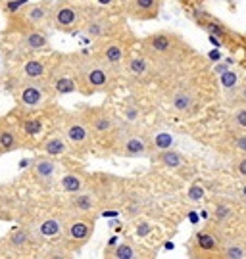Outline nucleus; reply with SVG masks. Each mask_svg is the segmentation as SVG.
<instances>
[{"mask_svg":"<svg viewBox=\"0 0 246 259\" xmlns=\"http://www.w3.org/2000/svg\"><path fill=\"white\" fill-rule=\"evenodd\" d=\"M94 2H98L100 6H112V4L116 2V0H94Z\"/></svg>","mask_w":246,"mask_h":259,"instance_id":"nucleus-41","label":"nucleus"},{"mask_svg":"<svg viewBox=\"0 0 246 259\" xmlns=\"http://www.w3.org/2000/svg\"><path fill=\"white\" fill-rule=\"evenodd\" d=\"M238 100L246 104V84H242V87L238 89Z\"/></svg>","mask_w":246,"mask_h":259,"instance_id":"nucleus-40","label":"nucleus"},{"mask_svg":"<svg viewBox=\"0 0 246 259\" xmlns=\"http://www.w3.org/2000/svg\"><path fill=\"white\" fill-rule=\"evenodd\" d=\"M229 121H231V127L235 131H246V104L233 111Z\"/></svg>","mask_w":246,"mask_h":259,"instance_id":"nucleus-29","label":"nucleus"},{"mask_svg":"<svg viewBox=\"0 0 246 259\" xmlns=\"http://www.w3.org/2000/svg\"><path fill=\"white\" fill-rule=\"evenodd\" d=\"M112 87V67L102 64L100 60H85L77 71V89L83 94H94L110 91Z\"/></svg>","mask_w":246,"mask_h":259,"instance_id":"nucleus-1","label":"nucleus"},{"mask_svg":"<svg viewBox=\"0 0 246 259\" xmlns=\"http://www.w3.org/2000/svg\"><path fill=\"white\" fill-rule=\"evenodd\" d=\"M64 229H65V225L62 219H58V217H46L45 221L39 223L37 232H39L41 238H54L58 234H62Z\"/></svg>","mask_w":246,"mask_h":259,"instance_id":"nucleus-19","label":"nucleus"},{"mask_svg":"<svg viewBox=\"0 0 246 259\" xmlns=\"http://www.w3.org/2000/svg\"><path fill=\"white\" fill-rule=\"evenodd\" d=\"M118 150L121 156L125 157H146L148 156V142L146 139L137 133V131H131V133H125L118 144Z\"/></svg>","mask_w":246,"mask_h":259,"instance_id":"nucleus-5","label":"nucleus"},{"mask_svg":"<svg viewBox=\"0 0 246 259\" xmlns=\"http://www.w3.org/2000/svg\"><path fill=\"white\" fill-rule=\"evenodd\" d=\"M85 119H87L91 133H94V135H110L116 131V119L106 110H91Z\"/></svg>","mask_w":246,"mask_h":259,"instance_id":"nucleus-8","label":"nucleus"},{"mask_svg":"<svg viewBox=\"0 0 246 259\" xmlns=\"http://www.w3.org/2000/svg\"><path fill=\"white\" fill-rule=\"evenodd\" d=\"M98 60L112 69H118L125 60V50L116 40H104L98 48Z\"/></svg>","mask_w":246,"mask_h":259,"instance_id":"nucleus-11","label":"nucleus"},{"mask_svg":"<svg viewBox=\"0 0 246 259\" xmlns=\"http://www.w3.org/2000/svg\"><path fill=\"white\" fill-rule=\"evenodd\" d=\"M33 169H35V175L39 177L41 181H50V179L54 177L58 165H56L54 159H50V156H41L35 159Z\"/></svg>","mask_w":246,"mask_h":259,"instance_id":"nucleus-20","label":"nucleus"},{"mask_svg":"<svg viewBox=\"0 0 246 259\" xmlns=\"http://www.w3.org/2000/svg\"><path fill=\"white\" fill-rule=\"evenodd\" d=\"M233 150L238 156H246V131H237L233 137Z\"/></svg>","mask_w":246,"mask_h":259,"instance_id":"nucleus-31","label":"nucleus"},{"mask_svg":"<svg viewBox=\"0 0 246 259\" xmlns=\"http://www.w3.org/2000/svg\"><path fill=\"white\" fill-rule=\"evenodd\" d=\"M18 146V139H16V133L6 127V125H2L0 127V150L2 152H10V150H14Z\"/></svg>","mask_w":246,"mask_h":259,"instance_id":"nucleus-26","label":"nucleus"},{"mask_svg":"<svg viewBox=\"0 0 246 259\" xmlns=\"http://www.w3.org/2000/svg\"><path fill=\"white\" fill-rule=\"evenodd\" d=\"M221 250H223V244L214 232L202 231L194 236V242H192V253L194 255H204V257L221 255Z\"/></svg>","mask_w":246,"mask_h":259,"instance_id":"nucleus-7","label":"nucleus"},{"mask_svg":"<svg viewBox=\"0 0 246 259\" xmlns=\"http://www.w3.org/2000/svg\"><path fill=\"white\" fill-rule=\"evenodd\" d=\"M125 69H127L129 77H133V79H145L146 75L150 73V64H148V60H146L145 56H131L127 58V62H125Z\"/></svg>","mask_w":246,"mask_h":259,"instance_id":"nucleus-16","label":"nucleus"},{"mask_svg":"<svg viewBox=\"0 0 246 259\" xmlns=\"http://www.w3.org/2000/svg\"><path fill=\"white\" fill-rule=\"evenodd\" d=\"M187 198L191 200V202H200L202 198H204V188L200 185H192L189 188V192H187Z\"/></svg>","mask_w":246,"mask_h":259,"instance_id":"nucleus-35","label":"nucleus"},{"mask_svg":"<svg viewBox=\"0 0 246 259\" xmlns=\"http://www.w3.org/2000/svg\"><path fill=\"white\" fill-rule=\"evenodd\" d=\"M52 93L54 89L45 83H39V79H27L25 83L19 84V102L25 108L37 110L52 98Z\"/></svg>","mask_w":246,"mask_h":259,"instance_id":"nucleus-3","label":"nucleus"},{"mask_svg":"<svg viewBox=\"0 0 246 259\" xmlns=\"http://www.w3.org/2000/svg\"><path fill=\"white\" fill-rule=\"evenodd\" d=\"M92 12H94L92 16H87L83 19V33L91 38H104L112 31V21L100 10H92Z\"/></svg>","mask_w":246,"mask_h":259,"instance_id":"nucleus-6","label":"nucleus"},{"mask_svg":"<svg viewBox=\"0 0 246 259\" xmlns=\"http://www.w3.org/2000/svg\"><path fill=\"white\" fill-rule=\"evenodd\" d=\"M196 106V100H194V94L189 91V89H177L171 98H169V108L179 113V115H187L191 113Z\"/></svg>","mask_w":246,"mask_h":259,"instance_id":"nucleus-14","label":"nucleus"},{"mask_svg":"<svg viewBox=\"0 0 246 259\" xmlns=\"http://www.w3.org/2000/svg\"><path fill=\"white\" fill-rule=\"evenodd\" d=\"M23 133L29 135V137H37L43 133V121L37 119V117H29V119L23 121Z\"/></svg>","mask_w":246,"mask_h":259,"instance_id":"nucleus-30","label":"nucleus"},{"mask_svg":"<svg viewBox=\"0 0 246 259\" xmlns=\"http://www.w3.org/2000/svg\"><path fill=\"white\" fill-rule=\"evenodd\" d=\"M64 232L72 242L85 244V242H89V238L94 232V223L91 219H85V217H77V219H72L65 225Z\"/></svg>","mask_w":246,"mask_h":259,"instance_id":"nucleus-10","label":"nucleus"},{"mask_svg":"<svg viewBox=\"0 0 246 259\" xmlns=\"http://www.w3.org/2000/svg\"><path fill=\"white\" fill-rule=\"evenodd\" d=\"M137 117H138V110H135V108H127V110H125V119L135 121Z\"/></svg>","mask_w":246,"mask_h":259,"instance_id":"nucleus-39","label":"nucleus"},{"mask_svg":"<svg viewBox=\"0 0 246 259\" xmlns=\"http://www.w3.org/2000/svg\"><path fill=\"white\" fill-rule=\"evenodd\" d=\"M143 47L152 56H165L175 47V38L173 35H167V33H156V35L145 38Z\"/></svg>","mask_w":246,"mask_h":259,"instance_id":"nucleus-13","label":"nucleus"},{"mask_svg":"<svg viewBox=\"0 0 246 259\" xmlns=\"http://www.w3.org/2000/svg\"><path fill=\"white\" fill-rule=\"evenodd\" d=\"M46 75V65L43 60H27L23 64V77L25 79H43Z\"/></svg>","mask_w":246,"mask_h":259,"instance_id":"nucleus-24","label":"nucleus"},{"mask_svg":"<svg viewBox=\"0 0 246 259\" xmlns=\"http://www.w3.org/2000/svg\"><path fill=\"white\" fill-rule=\"evenodd\" d=\"M8 244L10 248H14L16 251H23L31 246V234L25 229H12L8 236Z\"/></svg>","mask_w":246,"mask_h":259,"instance_id":"nucleus-23","label":"nucleus"},{"mask_svg":"<svg viewBox=\"0 0 246 259\" xmlns=\"http://www.w3.org/2000/svg\"><path fill=\"white\" fill-rule=\"evenodd\" d=\"M67 148H69V144H67L64 135H52V137H48L43 142V152L50 157L64 156L65 152H67Z\"/></svg>","mask_w":246,"mask_h":259,"instance_id":"nucleus-18","label":"nucleus"},{"mask_svg":"<svg viewBox=\"0 0 246 259\" xmlns=\"http://www.w3.org/2000/svg\"><path fill=\"white\" fill-rule=\"evenodd\" d=\"M60 188L67 194L81 192V190H85V179L81 175H77V173H65L60 179Z\"/></svg>","mask_w":246,"mask_h":259,"instance_id":"nucleus-22","label":"nucleus"},{"mask_svg":"<svg viewBox=\"0 0 246 259\" xmlns=\"http://www.w3.org/2000/svg\"><path fill=\"white\" fill-rule=\"evenodd\" d=\"M233 215V207L229 204H216V209H214V217L218 221H227Z\"/></svg>","mask_w":246,"mask_h":259,"instance_id":"nucleus-32","label":"nucleus"},{"mask_svg":"<svg viewBox=\"0 0 246 259\" xmlns=\"http://www.w3.org/2000/svg\"><path fill=\"white\" fill-rule=\"evenodd\" d=\"M156 159H158L160 165H164L165 169H179V167L185 165V156H183L181 152L171 150V148L160 150V154H158Z\"/></svg>","mask_w":246,"mask_h":259,"instance_id":"nucleus-21","label":"nucleus"},{"mask_svg":"<svg viewBox=\"0 0 246 259\" xmlns=\"http://www.w3.org/2000/svg\"><path fill=\"white\" fill-rule=\"evenodd\" d=\"M25 2H27V0H10L8 4H6V10H8V12H18L19 6L25 4Z\"/></svg>","mask_w":246,"mask_h":259,"instance_id":"nucleus-38","label":"nucleus"},{"mask_svg":"<svg viewBox=\"0 0 246 259\" xmlns=\"http://www.w3.org/2000/svg\"><path fill=\"white\" fill-rule=\"evenodd\" d=\"M50 12H52V4L50 2H35L23 10V19L29 27H39L41 23H45L46 19H50Z\"/></svg>","mask_w":246,"mask_h":259,"instance_id":"nucleus-12","label":"nucleus"},{"mask_svg":"<svg viewBox=\"0 0 246 259\" xmlns=\"http://www.w3.org/2000/svg\"><path fill=\"white\" fill-rule=\"evenodd\" d=\"M221 257H233V259L246 257V246L240 244V242H227V244H223Z\"/></svg>","mask_w":246,"mask_h":259,"instance_id":"nucleus-28","label":"nucleus"},{"mask_svg":"<svg viewBox=\"0 0 246 259\" xmlns=\"http://www.w3.org/2000/svg\"><path fill=\"white\" fill-rule=\"evenodd\" d=\"M64 137L69 144V148L79 150V152H85L91 144V129L87 125V121L83 117H67L64 125Z\"/></svg>","mask_w":246,"mask_h":259,"instance_id":"nucleus-4","label":"nucleus"},{"mask_svg":"<svg viewBox=\"0 0 246 259\" xmlns=\"http://www.w3.org/2000/svg\"><path fill=\"white\" fill-rule=\"evenodd\" d=\"M69 207L77 213H89L96 207V198H94L91 192H85V190L75 192V194L69 198Z\"/></svg>","mask_w":246,"mask_h":259,"instance_id":"nucleus-17","label":"nucleus"},{"mask_svg":"<svg viewBox=\"0 0 246 259\" xmlns=\"http://www.w3.org/2000/svg\"><path fill=\"white\" fill-rule=\"evenodd\" d=\"M21 47L31 52H39L48 48V35L41 29H27L21 37Z\"/></svg>","mask_w":246,"mask_h":259,"instance_id":"nucleus-15","label":"nucleus"},{"mask_svg":"<svg viewBox=\"0 0 246 259\" xmlns=\"http://www.w3.org/2000/svg\"><path fill=\"white\" fill-rule=\"evenodd\" d=\"M138 255L137 248L131 242H119L118 246L112 250V257L116 259H135Z\"/></svg>","mask_w":246,"mask_h":259,"instance_id":"nucleus-27","label":"nucleus"},{"mask_svg":"<svg viewBox=\"0 0 246 259\" xmlns=\"http://www.w3.org/2000/svg\"><path fill=\"white\" fill-rule=\"evenodd\" d=\"M173 144V137L169 135V133H160V135H156V139H154V146L158 150H165V148H169Z\"/></svg>","mask_w":246,"mask_h":259,"instance_id":"nucleus-33","label":"nucleus"},{"mask_svg":"<svg viewBox=\"0 0 246 259\" xmlns=\"http://www.w3.org/2000/svg\"><path fill=\"white\" fill-rule=\"evenodd\" d=\"M129 16L137 19H154L160 14L162 0H125Z\"/></svg>","mask_w":246,"mask_h":259,"instance_id":"nucleus-9","label":"nucleus"},{"mask_svg":"<svg viewBox=\"0 0 246 259\" xmlns=\"http://www.w3.org/2000/svg\"><path fill=\"white\" fill-rule=\"evenodd\" d=\"M233 169L240 179H246V156H238L233 163Z\"/></svg>","mask_w":246,"mask_h":259,"instance_id":"nucleus-36","label":"nucleus"},{"mask_svg":"<svg viewBox=\"0 0 246 259\" xmlns=\"http://www.w3.org/2000/svg\"><path fill=\"white\" fill-rule=\"evenodd\" d=\"M50 23L54 25V29L64 31V33H72L83 23V12L72 2H58L52 6L50 12Z\"/></svg>","mask_w":246,"mask_h":259,"instance_id":"nucleus-2","label":"nucleus"},{"mask_svg":"<svg viewBox=\"0 0 246 259\" xmlns=\"http://www.w3.org/2000/svg\"><path fill=\"white\" fill-rule=\"evenodd\" d=\"M240 194H242V200H246V185L242 186V190H240Z\"/></svg>","mask_w":246,"mask_h":259,"instance_id":"nucleus-42","label":"nucleus"},{"mask_svg":"<svg viewBox=\"0 0 246 259\" xmlns=\"http://www.w3.org/2000/svg\"><path fill=\"white\" fill-rule=\"evenodd\" d=\"M221 84L225 89H235L237 87V73L235 71H225L221 73Z\"/></svg>","mask_w":246,"mask_h":259,"instance_id":"nucleus-34","label":"nucleus"},{"mask_svg":"<svg viewBox=\"0 0 246 259\" xmlns=\"http://www.w3.org/2000/svg\"><path fill=\"white\" fill-rule=\"evenodd\" d=\"M52 89H54L56 94L75 93V91H77V81H75L73 77H67V75H60L54 81V84H52Z\"/></svg>","mask_w":246,"mask_h":259,"instance_id":"nucleus-25","label":"nucleus"},{"mask_svg":"<svg viewBox=\"0 0 246 259\" xmlns=\"http://www.w3.org/2000/svg\"><path fill=\"white\" fill-rule=\"evenodd\" d=\"M150 231H152V227H150V225H148V223H140V225H138L137 227V236H140V238H145V236H148V234H150Z\"/></svg>","mask_w":246,"mask_h":259,"instance_id":"nucleus-37","label":"nucleus"}]
</instances>
